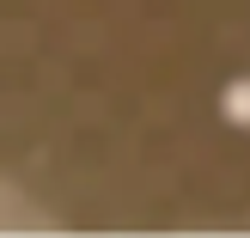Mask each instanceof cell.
<instances>
[{"label":"cell","mask_w":250,"mask_h":238,"mask_svg":"<svg viewBox=\"0 0 250 238\" xmlns=\"http://www.w3.org/2000/svg\"><path fill=\"white\" fill-rule=\"evenodd\" d=\"M226 122H244V129H250V80H232L226 86Z\"/></svg>","instance_id":"cell-1"}]
</instances>
